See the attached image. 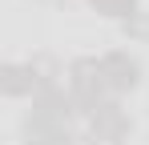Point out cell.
Listing matches in <instances>:
<instances>
[{
    "label": "cell",
    "instance_id": "4",
    "mask_svg": "<svg viewBox=\"0 0 149 145\" xmlns=\"http://www.w3.org/2000/svg\"><path fill=\"white\" fill-rule=\"evenodd\" d=\"M101 69H105V81H109V93L113 97H125L141 85V61L125 48H113L101 56Z\"/></svg>",
    "mask_w": 149,
    "mask_h": 145
},
{
    "label": "cell",
    "instance_id": "5",
    "mask_svg": "<svg viewBox=\"0 0 149 145\" xmlns=\"http://www.w3.org/2000/svg\"><path fill=\"white\" fill-rule=\"evenodd\" d=\"M28 117H40V121H69V125H73V117H81V113H77V101H73L69 89L49 85V89H40V93L32 97Z\"/></svg>",
    "mask_w": 149,
    "mask_h": 145
},
{
    "label": "cell",
    "instance_id": "3",
    "mask_svg": "<svg viewBox=\"0 0 149 145\" xmlns=\"http://www.w3.org/2000/svg\"><path fill=\"white\" fill-rule=\"evenodd\" d=\"M129 113L121 109L117 97H109L105 105H97V113L89 117V145H125L129 141Z\"/></svg>",
    "mask_w": 149,
    "mask_h": 145
},
{
    "label": "cell",
    "instance_id": "7",
    "mask_svg": "<svg viewBox=\"0 0 149 145\" xmlns=\"http://www.w3.org/2000/svg\"><path fill=\"white\" fill-rule=\"evenodd\" d=\"M89 4H93V8H97L101 16H109V20H133V16H137V12H141V8H137V0H89Z\"/></svg>",
    "mask_w": 149,
    "mask_h": 145
},
{
    "label": "cell",
    "instance_id": "8",
    "mask_svg": "<svg viewBox=\"0 0 149 145\" xmlns=\"http://www.w3.org/2000/svg\"><path fill=\"white\" fill-rule=\"evenodd\" d=\"M121 32L129 36V40H149V12H137L133 20H125Z\"/></svg>",
    "mask_w": 149,
    "mask_h": 145
},
{
    "label": "cell",
    "instance_id": "2",
    "mask_svg": "<svg viewBox=\"0 0 149 145\" xmlns=\"http://www.w3.org/2000/svg\"><path fill=\"white\" fill-rule=\"evenodd\" d=\"M49 85H56V69H52V61H45V56L0 65V93L8 97V101H32Z\"/></svg>",
    "mask_w": 149,
    "mask_h": 145
},
{
    "label": "cell",
    "instance_id": "6",
    "mask_svg": "<svg viewBox=\"0 0 149 145\" xmlns=\"http://www.w3.org/2000/svg\"><path fill=\"white\" fill-rule=\"evenodd\" d=\"M20 137H24V145H73L77 133L69 121H40V117H28L20 121Z\"/></svg>",
    "mask_w": 149,
    "mask_h": 145
},
{
    "label": "cell",
    "instance_id": "1",
    "mask_svg": "<svg viewBox=\"0 0 149 145\" xmlns=\"http://www.w3.org/2000/svg\"><path fill=\"white\" fill-rule=\"evenodd\" d=\"M65 89L73 93L81 117H93L97 105H105L113 97L109 81H105V69H101V56H77L69 65V72H65Z\"/></svg>",
    "mask_w": 149,
    "mask_h": 145
}]
</instances>
